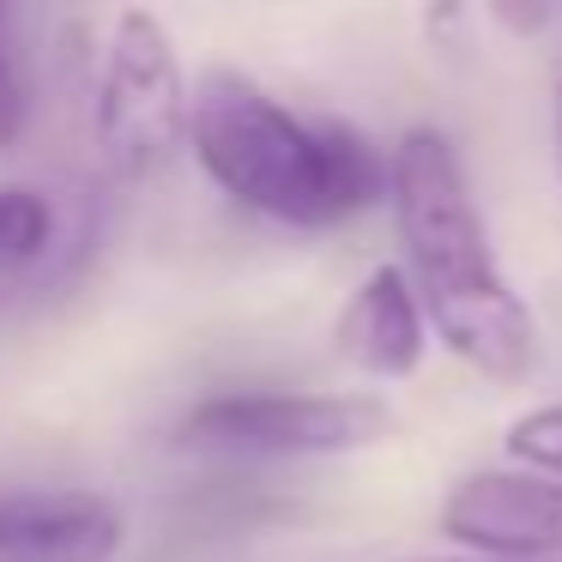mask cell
Here are the masks:
<instances>
[{"label": "cell", "instance_id": "cell-1", "mask_svg": "<svg viewBox=\"0 0 562 562\" xmlns=\"http://www.w3.org/2000/svg\"><path fill=\"white\" fill-rule=\"evenodd\" d=\"M387 206L405 243V284L460 363L490 381H526L538 363V321L490 248L484 212L448 134L412 127L387 151Z\"/></svg>", "mask_w": 562, "mask_h": 562}, {"label": "cell", "instance_id": "cell-2", "mask_svg": "<svg viewBox=\"0 0 562 562\" xmlns=\"http://www.w3.org/2000/svg\"><path fill=\"white\" fill-rule=\"evenodd\" d=\"M188 146L236 206L296 231H333L387 200V151L363 127L303 122L236 67L188 91Z\"/></svg>", "mask_w": 562, "mask_h": 562}, {"label": "cell", "instance_id": "cell-3", "mask_svg": "<svg viewBox=\"0 0 562 562\" xmlns=\"http://www.w3.org/2000/svg\"><path fill=\"white\" fill-rule=\"evenodd\" d=\"M98 146L115 176H158L188 146V74L176 37L151 7L110 19L98 79Z\"/></svg>", "mask_w": 562, "mask_h": 562}, {"label": "cell", "instance_id": "cell-4", "mask_svg": "<svg viewBox=\"0 0 562 562\" xmlns=\"http://www.w3.org/2000/svg\"><path fill=\"white\" fill-rule=\"evenodd\" d=\"M393 429L375 393H218L182 417V448L224 460H333Z\"/></svg>", "mask_w": 562, "mask_h": 562}, {"label": "cell", "instance_id": "cell-5", "mask_svg": "<svg viewBox=\"0 0 562 562\" xmlns=\"http://www.w3.org/2000/svg\"><path fill=\"white\" fill-rule=\"evenodd\" d=\"M441 538L477 562H557L562 557V477L472 472L436 514Z\"/></svg>", "mask_w": 562, "mask_h": 562}, {"label": "cell", "instance_id": "cell-6", "mask_svg": "<svg viewBox=\"0 0 562 562\" xmlns=\"http://www.w3.org/2000/svg\"><path fill=\"white\" fill-rule=\"evenodd\" d=\"M127 520L98 490H13L0 496V562H115Z\"/></svg>", "mask_w": 562, "mask_h": 562}, {"label": "cell", "instance_id": "cell-7", "mask_svg": "<svg viewBox=\"0 0 562 562\" xmlns=\"http://www.w3.org/2000/svg\"><path fill=\"white\" fill-rule=\"evenodd\" d=\"M333 345L351 369L375 381H405L424 369V351H429V321L417 308L405 272L393 267H369V279L351 291V303L339 308L333 321Z\"/></svg>", "mask_w": 562, "mask_h": 562}, {"label": "cell", "instance_id": "cell-8", "mask_svg": "<svg viewBox=\"0 0 562 562\" xmlns=\"http://www.w3.org/2000/svg\"><path fill=\"white\" fill-rule=\"evenodd\" d=\"M49 248H55V200L25 182L0 188V284L43 267Z\"/></svg>", "mask_w": 562, "mask_h": 562}, {"label": "cell", "instance_id": "cell-9", "mask_svg": "<svg viewBox=\"0 0 562 562\" xmlns=\"http://www.w3.org/2000/svg\"><path fill=\"white\" fill-rule=\"evenodd\" d=\"M508 460L520 465V472L562 477V400L514 417L508 424Z\"/></svg>", "mask_w": 562, "mask_h": 562}, {"label": "cell", "instance_id": "cell-10", "mask_svg": "<svg viewBox=\"0 0 562 562\" xmlns=\"http://www.w3.org/2000/svg\"><path fill=\"white\" fill-rule=\"evenodd\" d=\"M25 115H31V86H25V67H19L13 43H7V49H0V151L19 146Z\"/></svg>", "mask_w": 562, "mask_h": 562}, {"label": "cell", "instance_id": "cell-11", "mask_svg": "<svg viewBox=\"0 0 562 562\" xmlns=\"http://www.w3.org/2000/svg\"><path fill=\"white\" fill-rule=\"evenodd\" d=\"M496 19H508L514 31H544L550 25V7H532V13H520V7H496Z\"/></svg>", "mask_w": 562, "mask_h": 562}, {"label": "cell", "instance_id": "cell-12", "mask_svg": "<svg viewBox=\"0 0 562 562\" xmlns=\"http://www.w3.org/2000/svg\"><path fill=\"white\" fill-rule=\"evenodd\" d=\"M557 176H562V91H557Z\"/></svg>", "mask_w": 562, "mask_h": 562}, {"label": "cell", "instance_id": "cell-13", "mask_svg": "<svg viewBox=\"0 0 562 562\" xmlns=\"http://www.w3.org/2000/svg\"><path fill=\"white\" fill-rule=\"evenodd\" d=\"M412 562H477V557H412Z\"/></svg>", "mask_w": 562, "mask_h": 562}, {"label": "cell", "instance_id": "cell-14", "mask_svg": "<svg viewBox=\"0 0 562 562\" xmlns=\"http://www.w3.org/2000/svg\"><path fill=\"white\" fill-rule=\"evenodd\" d=\"M0 49H7V13H0Z\"/></svg>", "mask_w": 562, "mask_h": 562}]
</instances>
